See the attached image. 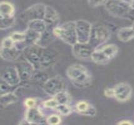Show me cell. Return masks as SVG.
I'll use <instances>...</instances> for the list:
<instances>
[{
	"label": "cell",
	"mask_w": 134,
	"mask_h": 125,
	"mask_svg": "<svg viewBox=\"0 0 134 125\" xmlns=\"http://www.w3.org/2000/svg\"><path fill=\"white\" fill-rule=\"evenodd\" d=\"M14 46H15V43L13 41L10 36H8L3 39L2 41H1V48H12Z\"/></svg>",
	"instance_id": "cell-29"
},
{
	"label": "cell",
	"mask_w": 134,
	"mask_h": 125,
	"mask_svg": "<svg viewBox=\"0 0 134 125\" xmlns=\"http://www.w3.org/2000/svg\"><path fill=\"white\" fill-rule=\"evenodd\" d=\"M15 8L13 4L8 1H3L0 3L1 17L15 16Z\"/></svg>",
	"instance_id": "cell-20"
},
{
	"label": "cell",
	"mask_w": 134,
	"mask_h": 125,
	"mask_svg": "<svg viewBox=\"0 0 134 125\" xmlns=\"http://www.w3.org/2000/svg\"><path fill=\"white\" fill-rule=\"evenodd\" d=\"M114 97L120 102H125L131 98L132 88L130 84L125 82H121L113 87Z\"/></svg>",
	"instance_id": "cell-10"
},
{
	"label": "cell",
	"mask_w": 134,
	"mask_h": 125,
	"mask_svg": "<svg viewBox=\"0 0 134 125\" xmlns=\"http://www.w3.org/2000/svg\"><path fill=\"white\" fill-rule=\"evenodd\" d=\"M33 124H37L44 121V116L39 108L35 106L28 108L25 112V118Z\"/></svg>",
	"instance_id": "cell-16"
},
{
	"label": "cell",
	"mask_w": 134,
	"mask_h": 125,
	"mask_svg": "<svg viewBox=\"0 0 134 125\" xmlns=\"http://www.w3.org/2000/svg\"><path fill=\"white\" fill-rule=\"evenodd\" d=\"M117 125H134L131 121L129 120H122L117 123Z\"/></svg>",
	"instance_id": "cell-34"
},
{
	"label": "cell",
	"mask_w": 134,
	"mask_h": 125,
	"mask_svg": "<svg viewBox=\"0 0 134 125\" xmlns=\"http://www.w3.org/2000/svg\"><path fill=\"white\" fill-rule=\"evenodd\" d=\"M35 125H49V124L47 123V121H43V122L40 123H39V124H35Z\"/></svg>",
	"instance_id": "cell-36"
},
{
	"label": "cell",
	"mask_w": 134,
	"mask_h": 125,
	"mask_svg": "<svg viewBox=\"0 0 134 125\" xmlns=\"http://www.w3.org/2000/svg\"><path fill=\"white\" fill-rule=\"evenodd\" d=\"M1 80H4L12 86H18L21 84V80L16 66H8L1 73Z\"/></svg>",
	"instance_id": "cell-12"
},
{
	"label": "cell",
	"mask_w": 134,
	"mask_h": 125,
	"mask_svg": "<svg viewBox=\"0 0 134 125\" xmlns=\"http://www.w3.org/2000/svg\"><path fill=\"white\" fill-rule=\"evenodd\" d=\"M110 31L105 25H93L89 43L95 49L99 48L107 41L110 38Z\"/></svg>",
	"instance_id": "cell-6"
},
{
	"label": "cell",
	"mask_w": 134,
	"mask_h": 125,
	"mask_svg": "<svg viewBox=\"0 0 134 125\" xmlns=\"http://www.w3.org/2000/svg\"><path fill=\"white\" fill-rule=\"evenodd\" d=\"M65 81L62 78L55 76L48 78L43 85V89L47 94L52 96H55L59 93L65 91Z\"/></svg>",
	"instance_id": "cell-9"
},
{
	"label": "cell",
	"mask_w": 134,
	"mask_h": 125,
	"mask_svg": "<svg viewBox=\"0 0 134 125\" xmlns=\"http://www.w3.org/2000/svg\"><path fill=\"white\" fill-rule=\"evenodd\" d=\"M58 104V102L54 98L47 99V100L44 101L43 102V106L46 108L54 109L55 110V108Z\"/></svg>",
	"instance_id": "cell-30"
},
{
	"label": "cell",
	"mask_w": 134,
	"mask_h": 125,
	"mask_svg": "<svg viewBox=\"0 0 134 125\" xmlns=\"http://www.w3.org/2000/svg\"><path fill=\"white\" fill-rule=\"evenodd\" d=\"M18 100V97L14 92L1 95V104L2 106H8L10 104L17 102Z\"/></svg>",
	"instance_id": "cell-22"
},
{
	"label": "cell",
	"mask_w": 134,
	"mask_h": 125,
	"mask_svg": "<svg viewBox=\"0 0 134 125\" xmlns=\"http://www.w3.org/2000/svg\"><path fill=\"white\" fill-rule=\"evenodd\" d=\"M104 6L111 15L134 22V9L129 1H106Z\"/></svg>",
	"instance_id": "cell-3"
},
{
	"label": "cell",
	"mask_w": 134,
	"mask_h": 125,
	"mask_svg": "<svg viewBox=\"0 0 134 125\" xmlns=\"http://www.w3.org/2000/svg\"><path fill=\"white\" fill-rule=\"evenodd\" d=\"M53 98L57 100L58 104H69L70 101V96L66 91H63L58 93L57 95L53 96Z\"/></svg>",
	"instance_id": "cell-23"
},
{
	"label": "cell",
	"mask_w": 134,
	"mask_h": 125,
	"mask_svg": "<svg viewBox=\"0 0 134 125\" xmlns=\"http://www.w3.org/2000/svg\"><path fill=\"white\" fill-rule=\"evenodd\" d=\"M76 111L83 116L93 117L96 116L97 110L95 107L85 100H80L75 105Z\"/></svg>",
	"instance_id": "cell-15"
},
{
	"label": "cell",
	"mask_w": 134,
	"mask_h": 125,
	"mask_svg": "<svg viewBox=\"0 0 134 125\" xmlns=\"http://www.w3.org/2000/svg\"><path fill=\"white\" fill-rule=\"evenodd\" d=\"M95 48L90 43L83 44L76 43L72 46V53L76 58L80 59H91V56Z\"/></svg>",
	"instance_id": "cell-13"
},
{
	"label": "cell",
	"mask_w": 134,
	"mask_h": 125,
	"mask_svg": "<svg viewBox=\"0 0 134 125\" xmlns=\"http://www.w3.org/2000/svg\"><path fill=\"white\" fill-rule=\"evenodd\" d=\"M10 38L13 39L15 44L21 43L25 41L26 39V33L25 31L24 32H21V31H14L11 33L9 35Z\"/></svg>",
	"instance_id": "cell-24"
},
{
	"label": "cell",
	"mask_w": 134,
	"mask_h": 125,
	"mask_svg": "<svg viewBox=\"0 0 134 125\" xmlns=\"http://www.w3.org/2000/svg\"><path fill=\"white\" fill-rule=\"evenodd\" d=\"M132 29H133V33H134V22L133 23V24H132V25L131 26Z\"/></svg>",
	"instance_id": "cell-38"
},
{
	"label": "cell",
	"mask_w": 134,
	"mask_h": 125,
	"mask_svg": "<svg viewBox=\"0 0 134 125\" xmlns=\"http://www.w3.org/2000/svg\"><path fill=\"white\" fill-rule=\"evenodd\" d=\"M55 110L60 115L63 116H68L71 113V108L69 104H58L55 108Z\"/></svg>",
	"instance_id": "cell-25"
},
{
	"label": "cell",
	"mask_w": 134,
	"mask_h": 125,
	"mask_svg": "<svg viewBox=\"0 0 134 125\" xmlns=\"http://www.w3.org/2000/svg\"><path fill=\"white\" fill-rule=\"evenodd\" d=\"M24 57L35 70L41 71L48 68L56 62L57 56L53 51L35 45L23 51Z\"/></svg>",
	"instance_id": "cell-1"
},
{
	"label": "cell",
	"mask_w": 134,
	"mask_h": 125,
	"mask_svg": "<svg viewBox=\"0 0 134 125\" xmlns=\"http://www.w3.org/2000/svg\"><path fill=\"white\" fill-rule=\"evenodd\" d=\"M56 37L70 45H74L77 43L75 21H68L57 25L53 29Z\"/></svg>",
	"instance_id": "cell-4"
},
{
	"label": "cell",
	"mask_w": 134,
	"mask_h": 125,
	"mask_svg": "<svg viewBox=\"0 0 134 125\" xmlns=\"http://www.w3.org/2000/svg\"><path fill=\"white\" fill-rule=\"evenodd\" d=\"M27 25H28V29L33 30L40 34L43 33L47 28V24L43 20H33V21L28 22Z\"/></svg>",
	"instance_id": "cell-21"
},
{
	"label": "cell",
	"mask_w": 134,
	"mask_h": 125,
	"mask_svg": "<svg viewBox=\"0 0 134 125\" xmlns=\"http://www.w3.org/2000/svg\"><path fill=\"white\" fill-rule=\"evenodd\" d=\"M43 20L47 24V28L54 29V28L58 25L60 16L55 9L52 6L47 5Z\"/></svg>",
	"instance_id": "cell-14"
},
{
	"label": "cell",
	"mask_w": 134,
	"mask_h": 125,
	"mask_svg": "<svg viewBox=\"0 0 134 125\" xmlns=\"http://www.w3.org/2000/svg\"><path fill=\"white\" fill-rule=\"evenodd\" d=\"M24 104H25V107L27 108V109L31 108L36 106V101L33 98H28L25 99V100L24 101Z\"/></svg>",
	"instance_id": "cell-31"
},
{
	"label": "cell",
	"mask_w": 134,
	"mask_h": 125,
	"mask_svg": "<svg viewBox=\"0 0 134 125\" xmlns=\"http://www.w3.org/2000/svg\"><path fill=\"white\" fill-rule=\"evenodd\" d=\"M55 37L56 36L53 33V29L47 28V29L41 34L40 38L38 39L36 45L42 48H47L54 40Z\"/></svg>",
	"instance_id": "cell-17"
},
{
	"label": "cell",
	"mask_w": 134,
	"mask_h": 125,
	"mask_svg": "<svg viewBox=\"0 0 134 125\" xmlns=\"http://www.w3.org/2000/svg\"><path fill=\"white\" fill-rule=\"evenodd\" d=\"M47 5L43 3H36L30 6L22 13L20 18L27 23L33 20H44Z\"/></svg>",
	"instance_id": "cell-7"
},
{
	"label": "cell",
	"mask_w": 134,
	"mask_h": 125,
	"mask_svg": "<svg viewBox=\"0 0 134 125\" xmlns=\"http://www.w3.org/2000/svg\"><path fill=\"white\" fill-rule=\"evenodd\" d=\"M18 125H32V124L30 123L28 121H27L26 119H24L19 123Z\"/></svg>",
	"instance_id": "cell-35"
},
{
	"label": "cell",
	"mask_w": 134,
	"mask_h": 125,
	"mask_svg": "<svg viewBox=\"0 0 134 125\" xmlns=\"http://www.w3.org/2000/svg\"><path fill=\"white\" fill-rule=\"evenodd\" d=\"M129 3H130V6H131V7L133 9H134V1H129Z\"/></svg>",
	"instance_id": "cell-37"
},
{
	"label": "cell",
	"mask_w": 134,
	"mask_h": 125,
	"mask_svg": "<svg viewBox=\"0 0 134 125\" xmlns=\"http://www.w3.org/2000/svg\"><path fill=\"white\" fill-rule=\"evenodd\" d=\"M77 43L83 44L89 43L92 34V25L85 20H79L75 21Z\"/></svg>",
	"instance_id": "cell-8"
},
{
	"label": "cell",
	"mask_w": 134,
	"mask_h": 125,
	"mask_svg": "<svg viewBox=\"0 0 134 125\" xmlns=\"http://www.w3.org/2000/svg\"><path fill=\"white\" fill-rule=\"evenodd\" d=\"M22 53L23 51L19 50L16 45L12 48H1V57L6 61H12L17 59Z\"/></svg>",
	"instance_id": "cell-18"
},
{
	"label": "cell",
	"mask_w": 134,
	"mask_h": 125,
	"mask_svg": "<svg viewBox=\"0 0 134 125\" xmlns=\"http://www.w3.org/2000/svg\"><path fill=\"white\" fill-rule=\"evenodd\" d=\"M66 75L71 83L79 88H86L92 83V76L85 66L79 63L71 64L66 69Z\"/></svg>",
	"instance_id": "cell-2"
},
{
	"label": "cell",
	"mask_w": 134,
	"mask_h": 125,
	"mask_svg": "<svg viewBox=\"0 0 134 125\" xmlns=\"http://www.w3.org/2000/svg\"><path fill=\"white\" fill-rule=\"evenodd\" d=\"M15 21V16L1 17V29H4L9 28L14 24Z\"/></svg>",
	"instance_id": "cell-27"
},
{
	"label": "cell",
	"mask_w": 134,
	"mask_h": 125,
	"mask_svg": "<svg viewBox=\"0 0 134 125\" xmlns=\"http://www.w3.org/2000/svg\"><path fill=\"white\" fill-rule=\"evenodd\" d=\"M46 121L49 125H59L62 120L60 116L57 114H52L47 118Z\"/></svg>",
	"instance_id": "cell-28"
},
{
	"label": "cell",
	"mask_w": 134,
	"mask_h": 125,
	"mask_svg": "<svg viewBox=\"0 0 134 125\" xmlns=\"http://www.w3.org/2000/svg\"><path fill=\"white\" fill-rule=\"evenodd\" d=\"M117 37L122 42H128L134 38V33L131 26L121 28L117 31Z\"/></svg>",
	"instance_id": "cell-19"
},
{
	"label": "cell",
	"mask_w": 134,
	"mask_h": 125,
	"mask_svg": "<svg viewBox=\"0 0 134 125\" xmlns=\"http://www.w3.org/2000/svg\"><path fill=\"white\" fill-rule=\"evenodd\" d=\"M19 86H12L8 84L6 82L4 81V80H1V86H0V88H1V95L3 94H7L9 93H13L14 91L18 88Z\"/></svg>",
	"instance_id": "cell-26"
},
{
	"label": "cell",
	"mask_w": 134,
	"mask_h": 125,
	"mask_svg": "<svg viewBox=\"0 0 134 125\" xmlns=\"http://www.w3.org/2000/svg\"><path fill=\"white\" fill-rule=\"evenodd\" d=\"M119 48L115 44H107L95 48L91 56V59L98 64H105L117 56Z\"/></svg>",
	"instance_id": "cell-5"
},
{
	"label": "cell",
	"mask_w": 134,
	"mask_h": 125,
	"mask_svg": "<svg viewBox=\"0 0 134 125\" xmlns=\"http://www.w3.org/2000/svg\"><path fill=\"white\" fill-rule=\"evenodd\" d=\"M104 94L105 96L108 98H114V93L113 88H108L105 89L104 90Z\"/></svg>",
	"instance_id": "cell-33"
},
{
	"label": "cell",
	"mask_w": 134,
	"mask_h": 125,
	"mask_svg": "<svg viewBox=\"0 0 134 125\" xmlns=\"http://www.w3.org/2000/svg\"><path fill=\"white\" fill-rule=\"evenodd\" d=\"M16 67L20 76L21 83L25 85L31 80L35 73V69L26 59L19 62Z\"/></svg>",
	"instance_id": "cell-11"
},
{
	"label": "cell",
	"mask_w": 134,
	"mask_h": 125,
	"mask_svg": "<svg viewBox=\"0 0 134 125\" xmlns=\"http://www.w3.org/2000/svg\"><path fill=\"white\" fill-rule=\"evenodd\" d=\"M106 1H88V3L91 6L93 7H97V6H99L102 5H105Z\"/></svg>",
	"instance_id": "cell-32"
}]
</instances>
